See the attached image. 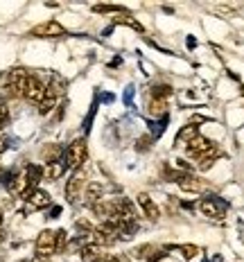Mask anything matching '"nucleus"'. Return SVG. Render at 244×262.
<instances>
[{"label":"nucleus","mask_w":244,"mask_h":262,"mask_svg":"<svg viewBox=\"0 0 244 262\" xmlns=\"http://www.w3.org/2000/svg\"><path fill=\"white\" fill-rule=\"evenodd\" d=\"M138 206H140L142 208V213L147 215V217L149 219H154V222H156L158 217H161V210H158V206H156V201H151V197L147 192H140L138 194Z\"/></svg>","instance_id":"nucleus-10"},{"label":"nucleus","mask_w":244,"mask_h":262,"mask_svg":"<svg viewBox=\"0 0 244 262\" xmlns=\"http://www.w3.org/2000/svg\"><path fill=\"white\" fill-rule=\"evenodd\" d=\"M199 210L210 219H220V217H224L226 206L220 204V199H204L199 204Z\"/></svg>","instance_id":"nucleus-9"},{"label":"nucleus","mask_w":244,"mask_h":262,"mask_svg":"<svg viewBox=\"0 0 244 262\" xmlns=\"http://www.w3.org/2000/svg\"><path fill=\"white\" fill-rule=\"evenodd\" d=\"M179 185H181L183 192H195V194H199V192H204L206 190V181L195 179L192 174H183V179L179 181Z\"/></svg>","instance_id":"nucleus-11"},{"label":"nucleus","mask_w":244,"mask_h":262,"mask_svg":"<svg viewBox=\"0 0 244 262\" xmlns=\"http://www.w3.org/2000/svg\"><path fill=\"white\" fill-rule=\"evenodd\" d=\"M50 206V194L45 190H32L27 194V206L25 210L27 213H34V210H41V208H48Z\"/></svg>","instance_id":"nucleus-6"},{"label":"nucleus","mask_w":244,"mask_h":262,"mask_svg":"<svg viewBox=\"0 0 244 262\" xmlns=\"http://www.w3.org/2000/svg\"><path fill=\"white\" fill-rule=\"evenodd\" d=\"M0 224H2V210H0Z\"/></svg>","instance_id":"nucleus-23"},{"label":"nucleus","mask_w":244,"mask_h":262,"mask_svg":"<svg viewBox=\"0 0 244 262\" xmlns=\"http://www.w3.org/2000/svg\"><path fill=\"white\" fill-rule=\"evenodd\" d=\"M165 111H167L165 100H151L149 102V113L151 116H163Z\"/></svg>","instance_id":"nucleus-18"},{"label":"nucleus","mask_w":244,"mask_h":262,"mask_svg":"<svg viewBox=\"0 0 244 262\" xmlns=\"http://www.w3.org/2000/svg\"><path fill=\"white\" fill-rule=\"evenodd\" d=\"M195 136H199V131H197V127H195V125H188V127H183V129H181V133L176 136V140H179V142H183V140H186V142H190Z\"/></svg>","instance_id":"nucleus-16"},{"label":"nucleus","mask_w":244,"mask_h":262,"mask_svg":"<svg viewBox=\"0 0 244 262\" xmlns=\"http://www.w3.org/2000/svg\"><path fill=\"white\" fill-rule=\"evenodd\" d=\"M102 183H86V190H84V199H86V204H98L100 199H102Z\"/></svg>","instance_id":"nucleus-13"},{"label":"nucleus","mask_w":244,"mask_h":262,"mask_svg":"<svg viewBox=\"0 0 244 262\" xmlns=\"http://www.w3.org/2000/svg\"><path fill=\"white\" fill-rule=\"evenodd\" d=\"M242 95H244V91H242Z\"/></svg>","instance_id":"nucleus-24"},{"label":"nucleus","mask_w":244,"mask_h":262,"mask_svg":"<svg viewBox=\"0 0 244 262\" xmlns=\"http://www.w3.org/2000/svg\"><path fill=\"white\" fill-rule=\"evenodd\" d=\"M64 172H66V163H64V160H54V163H48V167L43 170V174L48 176V179L57 181V179H61Z\"/></svg>","instance_id":"nucleus-14"},{"label":"nucleus","mask_w":244,"mask_h":262,"mask_svg":"<svg viewBox=\"0 0 244 262\" xmlns=\"http://www.w3.org/2000/svg\"><path fill=\"white\" fill-rule=\"evenodd\" d=\"M57 233V251L66 247V231H54Z\"/></svg>","instance_id":"nucleus-21"},{"label":"nucleus","mask_w":244,"mask_h":262,"mask_svg":"<svg viewBox=\"0 0 244 262\" xmlns=\"http://www.w3.org/2000/svg\"><path fill=\"white\" fill-rule=\"evenodd\" d=\"M84 160H86V140L77 138V140L70 142L68 151H66V167L77 170L79 165H84Z\"/></svg>","instance_id":"nucleus-3"},{"label":"nucleus","mask_w":244,"mask_h":262,"mask_svg":"<svg viewBox=\"0 0 244 262\" xmlns=\"http://www.w3.org/2000/svg\"><path fill=\"white\" fill-rule=\"evenodd\" d=\"M176 251L183 253V258H186V260H192L195 256H199V247H195V244H183V247H176Z\"/></svg>","instance_id":"nucleus-19"},{"label":"nucleus","mask_w":244,"mask_h":262,"mask_svg":"<svg viewBox=\"0 0 244 262\" xmlns=\"http://www.w3.org/2000/svg\"><path fill=\"white\" fill-rule=\"evenodd\" d=\"M43 158L48 163H54V160H61V147L59 145H48L43 149Z\"/></svg>","instance_id":"nucleus-17"},{"label":"nucleus","mask_w":244,"mask_h":262,"mask_svg":"<svg viewBox=\"0 0 244 262\" xmlns=\"http://www.w3.org/2000/svg\"><path fill=\"white\" fill-rule=\"evenodd\" d=\"M59 95H61V88H59L57 82H52L50 86H45V95H43V100H41V104H39L41 116H48V113L52 111L54 104H57V100H59Z\"/></svg>","instance_id":"nucleus-4"},{"label":"nucleus","mask_w":244,"mask_h":262,"mask_svg":"<svg viewBox=\"0 0 244 262\" xmlns=\"http://www.w3.org/2000/svg\"><path fill=\"white\" fill-rule=\"evenodd\" d=\"M54 251H57V233H54V231H43V233L36 238V247H34L36 258L45 260V258L54 256Z\"/></svg>","instance_id":"nucleus-2"},{"label":"nucleus","mask_w":244,"mask_h":262,"mask_svg":"<svg viewBox=\"0 0 244 262\" xmlns=\"http://www.w3.org/2000/svg\"><path fill=\"white\" fill-rule=\"evenodd\" d=\"M29 34H32V36H41V39H50V36H64L66 29H64V25L57 23V20H48V23H43V25L32 27Z\"/></svg>","instance_id":"nucleus-5"},{"label":"nucleus","mask_w":244,"mask_h":262,"mask_svg":"<svg viewBox=\"0 0 244 262\" xmlns=\"http://www.w3.org/2000/svg\"><path fill=\"white\" fill-rule=\"evenodd\" d=\"M170 93H172V88L167 86V84H161V86H154V88H151V95H154V100H165Z\"/></svg>","instance_id":"nucleus-20"},{"label":"nucleus","mask_w":244,"mask_h":262,"mask_svg":"<svg viewBox=\"0 0 244 262\" xmlns=\"http://www.w3.org/2000/svg\"><path fill=\"white\" fill-rule=\"evenodd\" d=\"M102 247H98V244H84L82 251H79V258H82V262H100L102 260Z\"/></svg>","instance_id":"nucleus-12"},{"label":"nucleus","mask_w":244,"mask_h":262,"mask_svg":"<svg viewBox=\"0 0 244 262\" xmlns=\"http://www.w3.org/2000/svg\"><path fill=\"white\" fill-rule=\"evenodd\" d=\"M100 262H120V258L118 256H102V260Z\"/></svg>","instance_id":"nucleus-22"},{"label":"nucleus","mask_w":244,"mask_h":262,"mask_svg":"<svg viewBox=\"0 0 244 262\" xmlns=\"http://www.w3.org/2000/svg\"><path fill=\"white\" fill-rule=\"evenodd\" d=\"M84 179H86V174H84V172H77V174L68 181V185H66V199H68L70 204H75V201L79 199V194H84Z\"/></svg>","instance_id":"nucleus-7"},{"label":"nucleus","mask_w":244,"mask_h":262,"mask_svg":"<svg viewBox=\"0 0 244 262\" xmlns=\"http://www.w3.org/2000/svg\"><path fill=\"white\" fill-rule=\"evenodd\" d=\"M18 95H23L27 102H34V104H41V100H43L45 95V84L41 82L36 75H29L23 79V84H20L18 88Z\"/></svg>","instance_id":"nucleus-1"},{"label":"nucleus","mask_w":244,"mask_h":262,"mask_svg":"<svg viewBox=\"0 0 244 262\" xmlns=\"http://www.w3.org/2000/svg\"><path fill=\"white\" fill-rule=\"evenodd\" d=\"M213 147H215V145H213V142H210L208 138H204V136H195L190 142H188V156H195V158L199 160L201 156L208 154V151L213 149Z\"/></svg>","instance_id":"nucleus-8"},{"label":"nucleus","mask_w":244,"mask_h":262,"mask_svg":"<svg viewBox=\"0 0 244 262\" xmlns=\"http://www.w3.org/2000/svg\"><path fill=\"white\" fill-rule=\"evenodd\" d=\"M43 176V170H41L39 165H27V170H25V181H27V188L32 190L36 183H39V179Z\"/></svg>","instance_id":"nucleus-15"}]
</instances>
